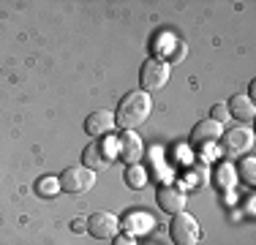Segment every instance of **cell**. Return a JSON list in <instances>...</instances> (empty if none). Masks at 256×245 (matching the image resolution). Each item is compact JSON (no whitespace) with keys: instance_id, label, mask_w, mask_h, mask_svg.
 Listing matches in <instances>:
<instances>
[{"instance_id":"cell-1","label":"cell","mask_w":256,"mask_h":245,"mask_svg":"<svg viewBox=\"0 0 256 245\" xmlns=\"http://www.w3.org/2000/svg\"><path fill=\"white\" fill-rule=\"evenodd\" d=\"M153 112V96L144 93V90H134L120 98L118 109H114V126L134 131L136 126H142L148 120V114Z\"/></svg>"},{"instance_id":"cell-2","label":"cell","mask_w":256,"mask_h":245,"mask_svg":"<svg viewBox=\"0 0 256 245\" xmlns=\"http://www.w3.org/2000/svg\"><path fill=\"white\" fill-rule=\"evenodd\" d=\"M169 82V63L161 58H148L142 63V71H139V84H142L144 93H156L164 84Z\"/></svg>"},{"instance_id":"cell-3","label":"cell","mask_w":256,"mask_h":245,"mask_svg":"<svg viewBox=\"0 0 256 245\" xmlns=\"http://www.w3.org/2000/svg\"><path fill=\"white\" fill-rule=\"evenodd\" d=\"M58 182H60V191L66 194H84L93 188L96 172H90L88 166H66L63 174L58 177Z\"/></svg>"},{"instance_id":"cell-4","label":"cell","mask_w":256,"mask_h":245,"mask_svg":"<svg viewBox=\"0 0 256 245\" xmlns=\"http://www.w3.org/2000/svg\"><path fill=\"white\" fill-rule=\"evenodd\" d=\"M169 237H172L174 245H196L199 240V224L194 216H188L186 210L172 216V224H169Z\"/></svg>"},{"instance_id":"cell-5","label":"cell","mask_w":256,"mask_h":245,"mask_svg":"<svg viewBox=\"0 0 256 245\" xmlns=\"http://www.w3.org/2000/svg\"><path fill=\"white\" fill-rule=\"evenodd\" d=\"M251 144H254V131L251 128H232V131H226L221 136V150H224V156H229V158H240L246 150H251Z\"/></svg>"},{"instance_id":"cell-6","label":"cell","mask_w":256,"mask_h":245,"mask_svg":"<svg viewBox=\"0 0 256 245\" xmlns=\"http://www.w3.org/2000/svg\"><path fill=\"white\" fill-rule=\"evenodd\" d=\"M156 202H158V207H161L164 212H169V216H178V212L186 210V194H182L174 182H164V186H158Z\"/></svg>"},{"instance_id":"cell-7","label":"cell","mask_w":256,"mask_h":245,"mask_svg":"<svg viewBox=\"0 0 256 245\" xmlns=\"http://www.w3.org/2000/svg\"><path fill=\"white\" fill-rule=\"evenodd\" d=\"M88 232L96 237V240H112L120 232V220L112 216V212H93L88 218Z\"/></svg>"},{"instance_id":"cell-8","label":"cell","mask_w":256,"mask_h":245,"mask_svg":"<svg viewBox=\"0 0 256 245\" xmlns=\"http://www.w3.org/2000/svg\"><path fill=\"white\" fill-rule=\"evenodd\" d=\"M224 136V126L221 122H216V120H202V122H196L194 126V131H191V139H194V144L196 147H212V144H218V139Z\"/></svg>"},{"instance_id":"cell-9","label":"cell","mask_w":256,"mask_h":245,"mask_svg":"<svg viewBox=\"0 0 256 245\" xmlns=\"http://www.w3.org/2000/svg\"><path fill=\"white\" fill-rule=\"evenodd\" d=\"M82 166H88L90 172H98V169H109V164H112V158H109V150H106V144L101 142H90L88 147H84V152H82Z\"/></svg>"},{"instance_id":"cell-10","label":"cell","mask_w":256,"mask_h":245,"mask_svg":"<svg viewBox=\"0 0 256 245\" xmlns=\"http://www.w3.org/2000/svg\"><path fill=\"white\" fill-rule=\"evenodd\" d=\"M142 139L136 136L134 131H126L123 136L118 139V158H123V161L131 166V164H139V158H142Z\"/></svg>"},{"instance_id":"cell-11","label":"cell","mask_w":256,"mask_h":245,"mask_svg":"<svg viewBox=\"0 0 256 245\" xmlns=\"http://www.w3.org/2000/svg\"><path fill=\"white\" fill-rule=\"evenodd\" d=\"M114 128V112H109V109H96L93 114H88V120H84V131L90 134V136H104V134H109Z\"/></svg>"},{"instance_id":"cell-12","label":"cell","mask_w":256,"mask_h":245,"mask_svg":"<svg viewBox=\"0 0 256 245\" xmlns=\"http://www.w3.org/2000/svg\"><path fill=\"white\" fill-rule=\"evenodd\" d=\"M226 109H229V118H237V120H254V114H256V106H254V98H248V96H242V93H237V96H232L229 98V104H226Z\"/></svg>"},{"instance_id":"cell-13","label":"cell","mask_w":256,"mask_h":245,"mask_svg":"<svg viewBox=\"0 0 256 245\" xmlns=\"http://www.w3.org/2000/svg\"><path fill=\"white\" fill-rule=\"evenodd\" d=\"M144 182H148V172L139 166V164H131L126 169V186L128 188H144Z\"/></svg>"},{"instance_id":"cell-14","label":"cell","mask_w":256,"mask_h":245,"mask_svg":"<svg viewBox=\"0 0 256 245\" xmlns=\"http://www.w3.org/2000/svg\"><path fill=\"white\" fill-rule=\"evenodd\" d=\"M58 191H60L58 177H50V174H46V177H41V180L36 182V194H38V196H54Z\"/></svg>"},{"instance_id":"cell-15","label":"cell","mask_w":256,"mask_h":245,"mask_svg":"<svg viewBox=\"0 0 256 245\" xmlns=\"http://www.w3.org/2000/svg\"><path fill=\"white\" fill-rule=\"evenodd\" d=\"M240 177H242V182H248V186H254L256 182V158H242L240 161Z\"/></svg>"},{"instance_id":"cell-16","label":"cell","mask_w":256,"mask_h":245,"mask_svg":"<svg viewBox=\"0 0 256 245\" xmlns=\"http://www.w3.org/2000/svg\"><path fill=\"white\" fill-rule=\"evenodd\" d=\"M210 120H216V122H226L229 120V109H226V104H216V106L210 109Z\"/></svg>"},{"instance_id":"cell-17","label":"cell","mask_w":256,"mask_h":245,"mask_svg":"<svg viewBox=\"0 0 256 245\" xmlns=\"http://www.w3.org/2000/svg\"><path fill=\"white\" fill-rule=\"evenodd\" d=\"M112 245H136V240H134L131 232H126V234H114L112 237Z\"/></svg>"},{"instance_id":"cell-18","label":"cell","mask_w":256,"mask_h":245,"mask_svg":"<svg viewBox=\"0 0 256 245\" xmlns=\"http://www.w3.org/2000/svg\"><path fill=\"white\" fill-rule=\"evenodd\" d=\"M71 229H74V232H84V229H88V220H84V218H74V220H71Z\"/></svg>"},{"instance_id":"cell-19","label":"cell","mask_w":256,"mask_h":245,"mask_svg":"<svg viewBox=\"0 0 256 245\" xmlns=\"http://www.w3.org/2000/svg\"><path fill=\"white\" fill-rule=\"evenodd\" d=\"M182 58H186V44H180V46H178V54H172V63H180Z\"/></svg>"}]
</instances>
